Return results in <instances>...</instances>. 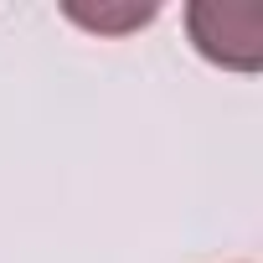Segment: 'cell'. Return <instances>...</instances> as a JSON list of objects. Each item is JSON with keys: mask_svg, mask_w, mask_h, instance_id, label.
I'll list each match as a JSON object with an SVG mask.
<instances>
[]
</instances>
